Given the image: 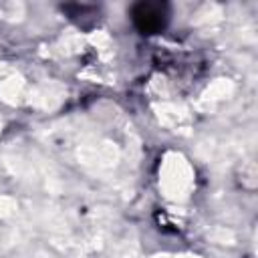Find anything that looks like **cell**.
I'll list each match as a JSON object with an SVG mask.
<instances>
[{
    "label": "cell",
    "instance_id": "cell-1",
    "mask_svg": "<svg viewBox=\"0 0 258 258\" xmlns=\"http://www.w3.org/2000/svg\"><path fill=\"white\" fill-rule=\"evenodd\" d=\"M191 187V169L189 163L177 155L169 153L161 165V189L169 200H183Z\"/></svg>",
    "mask_w": 258,
    "mask_h": 258
},
{
    "label": "cell",
    "instance_id": "cell-2",
    "mask_svg": "<svg viewBox=\"0 0 258 258\" xmlns=\"http://www.w3.org/2000/svg\"><path fill=\"white\" fill-rule=\"evenodd\" d=\"M77 159L93 169H109L117 163L119 151L113 143L101 141V143H85L77 149Z\"/></svg>",
    "mask_w": 258,
    "mask_h": 258
},
{
    "label": "cell",
    "instance_id": "cell-3",
    "mask_svg": "<svg viewBox=\"0 0 258 258\" xmlns=\"http://www.w3.org/2000/svg\"><path fill=\"white\" fill-rule=\"evenodd\" d=\"M62 97H64V87L56 81H46L30 93L28 103L38 109H54L60 105Z\"/></svg>",
    "mask_w": 258,
    "mask_h": 258
},
{
    "label": "cell",
    "instance_id": "cell-4",
    "mask_svg": "<svg viewBox=\"0 0 258 258\" xmlns=\"http://www.w3.org/2000/svg\"><path fill=\"white\" fill-rule=\"evenodd\" d=\"M232 91H234L232 81H228V79H218V81H214V83L206 89V93L202 95V103H200L198 107H212L214 101L232 95Z\"/></svg>",
    "mask_w": 258,
    "mask_h": 258
},
{
    "label": "cell",
    "instance_id": "cell-5",
    "mask_svg": "<svg viewBox=\"0 0 258 258\" xmlns=\"http://www.w3.org/2000/svg\"><path fill=\"white\" fill-rule=\"evenodd\" d=\"M22 87H24L22 77H18V75H14V73L8 75L4 81H0V97H2V101L14 105V103L18 101L20 93H22Z\"/></svg>",
    "mask_w": 258,
    "mask_h": 258
},
{
    "label": "cell",
    "instance_id": "cell-6",
    "mask_svg": "<svg viewBox=\"0 0 258 258\" xmlns=\"http://www.w3.org/2000/svg\"><path fill=\"white\" fill-rule=\"evenodd\" d=\"M155 111H157V117H159V121L163 125H177L181 119L187 117L185 109H181V107H177L173 103H161V105L155 107Z\"/></svg>",
    "mask_w": 258,
    "mask_h": 258
},
{
    "label": "cell",
    "instance_id": "cell-7",
    "mask_svg": "<svg viewBox=\"0 0 258 258\" xmlns=\"http://www.w3.org/2000/svg\"><path fill=\"white\" fill-rule=\"evenodd\" d=\"M220 16H222L220 6H216V4H206V6H202V10L196 14L194 22H196V24H208V22L218 20Z\"/></svg>",
    "mask_w": 258,
    "mask_h": 258
},
{
    "label": "cell",
    "instance_id": "cell-8",
    "mask_svg": "<svg viewBox=\"0 0 258 258\" xmlns=\"http://www.w3.org/2000/svg\"><path fill=\"white\" fill-rule=\"evenodd\" d=\"M24 14V6L20 2H4L0 4V16L8 20H20Z\"/></svg>",
    "mask_w": 258,
    "mask_h": 258
},
{
    "label": "cell",
    "instance_id": "cell-9",
    "mask_svg": "<svg viewBox=\"0 0 258 258\" xmlns=\"http://www.w3.org/2000/svg\"><path fill=\"white\" fill-rule=\"evenodd\" d=\"M60 46H62V52H67V54L77 52V50H81V46H83V38H81V34H67V36L60 40Z\"/></svg>",
    "mask_w": 258,
    "mask_h": 258
},
{
    "label": "cell",
    "instance_id": "cell-10",
    "mask_svg": "<svg viewBox=\"0 0 258 258\" xmlns=\"http://www.w3.org/2000/svg\"><path fill=\"white\" fill-rule=\"evenodd\" d=\"M210 236H212V240H214V242H220V244H234V240H236L234 232H232V230H228V228H224V226L214 228Z\"/></svg>",
    "mask_w": 258,
    "mask_h": 258
},
{
    "label": "cell",
    "instance_id": "cell-11",
    "mask_svg": "<svg viewBox=\"0 0 258 258\" xmlns=\"http://www.w3.org/2000/svg\"><path fill=\"white\" fill-rule=\"evenodd\" d=\"M115 256L117 258H137V244L135 242H129V240H123L117 246Z\"/></svg>",
    "mask_w": 258,
    "mask_h": 258
},
{
    "label": "cell",
    "instance_id": "cell-12",
    "mask_svg": "<svg viewBox=\"0 0 258 258\" xmlns=\"http://www.w3.org/2000/svg\"><path fill=\"white\" fill-rule=\"evenodd\" d=\"M18 204L14 198L10 196H0V218H10L12 214H16Z\"/></svg>",
    "mask_w": 258,
    "mask_h": 258
},
{
    "label": "cell",
    "instance_id": "cell-13",
    "mask_svg": "<svg viewBox=\"0 0 258 258\" xmlns=\"http://www.w3.org/2000/svg\"><path fill=\"white\" fill-rule=\"evenodd\" d=\"M89 42H91V44H95L97 48H105V46L109 44V34H107V32H103V30L93 32V34L89 36Z\"/></svg>",
    "mask_w": 258,
    "mask_h": 258
},
{
    "label": "cell",
    "instance_id": "cell-14",
    "mask_svg": "<svg viewBox=\"0 0 258 258\" xmlns=\"http://www.w3.org/2000/svg\"><path fill=\"white\" fill-rule=\"evenodd\" d=\"M151 258H167V254H155V256H151Z\"/></svg>",
    "mask_w": 258,
    "mask_h": 258
},
{
    "label": "cell",
    "instance_id": "cell-15",
    "mask_svg": "<svg viewBox=\"0 0 258 258\" xmlns=\"http://www.w3.org/2000/svg\"><path fill=\"white\" fill-rule=\"evenodd\" d=\"M177 258H198V256H191V254H185V256H177Z\"/></svg>",
    "mask_w": 258,
    "mask_h": 258
}]
</instances>
